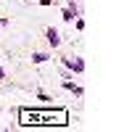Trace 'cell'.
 I'll list each match as a JSON object with an SVG mask.
<instances>
[{
    "instance_id": "6da1fadb",
    "label": "cell",
    "mask_w": 132,
    "mask_h": 132,
    "mask_svg": "<svg viewBox=\"0 0 132 132\" xmlns=\"http://www.w3.org/2000/svg\"><path fill=\"white\" fill-rule=\"evenodd\" d=\"M19 122L24 127H66V108H19Z\"/></svg>"
},
{
    "instance_id": "7a4b0ae2",
    "label": "cell",
    "mask_w": 132,
    "mask_h": 132,
    "mask_svg": "<svg viewBox=\"0 0 132 132\" xmlns=\"http://www.w3.org/2000/svg\"><path fill=\"white\" fill-rule=\"evenodd\" d=\"M66 66H71L74 71H85V63L79 58H66Z\"/></svg>"
},
{
    "instance_id": "3957f363",
    "label": "cell",
    "mask_w": 132,
    "mask_h": 132,
    "mask_svg": "<svg viewBox=\"0 0 132 132\" xmlns=\"http://www.w3.org/2000/svg\"><path fill=\"white\" fill-rule=\"evenodd\" d=\"M48 42H50V45H53V48H56V45H58V42H61V37H58V32H56V29H53V27L48 29Z\"/></svg>"
},
{
    "instance_id": "277c9868",
    "label": "cell",
    "mask_w": 132,
    "mask_h": 132,
    "mask_svg": "<svg viewBox=\"0 0 132 132\" xmlns=\"http://www.w3.org/2000/svg\"><path fill=\"white\" fill-rule=\"evenodd\" d=\"M32 58H35V63H42V61H48V56H45V53H35Z\"/></svg>"
},
{
    "instance_id": "5b68a950",
    "label": "cell",
    "mask_w": 132,
    "mask_h": 132,
    "mask_svg": "<svg viewBox=\"0 0 132 132\" xmlns=\"http://www.w3.org/2000/svg\"><path fill=\"white\" fill-rule=\"evenodd\" d=\"M3 74H5V71H3V69H0V79H3Z\"/></svg>"
}]
</instances>
